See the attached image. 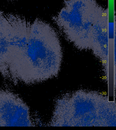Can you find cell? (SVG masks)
<instances>
[{
    "label": "cell",
    "instance_id": "4",
    "mask_svg": "<svg viewBox=\"0 0 116 130\" xmlns=\"http://www.w3.org/2000/svg\"><path fill=\"white\" fill-rule=\"evenodd\" d=\"M109 25L108 12L101 7L92 28L91 49L108 74Z\"/></svg>",
    "mask_w": 116,
    "mask_h": 130
},
{
    "label": "cell",
    "instance_id": "5",
    "mask_svg": "<svg viewBox=\"0 0 116 130\" xmlns=\"http://www.w3.org/2000/svg\"><path fill=\"white\" fill-rule=\"evenodd\" d=\"M11 23L9 14L0 11V73L9 79Z\"/></svg>",
    "mask_w": 116,
    "mask_h": 130
},
{
    "label": "cell",
    "instance_id": "1",
    "mask_svg": "<svg viewBox=\"0 0 116 130\" xmlns=\"http://www.w3.org/2000/svg\"><path fill=\"white\" fill-rule=\"evenodd\" d=\"M63 59L56 31L40 19L31 23L27 53L16 78V83H40L57 76Z\"/></svg>",
    "mask_w": 116,
    "mask_h": 130
},
{
    "label": "cell",
    "instance_id": "2",
    "mask_svg": "<svg viewBox=\"0 0 116 130\" xmlns=\"http://www.w3.org/2000/svg\"><path fill=\"white\" fill-rule=\"evenodd\" d=\"M49 123L53 126H116V104L95 91L65 93L56 100Z\"/></svg>",
    "mask_w": 116,
    "mask_h": 130
},
{
    "label": "cell",
    "instance_id": "3",
    "mask_svg": "<svg viewBox=\"0 0 116 130\" xmlns=\"http://www.w3.org/2000/svg\"><path fill=\"white\" fill-rule=\"evenodd\" d=\"M101 7L95 0H66L54 21L75 47L90 50L92 28Z\"/></svg>",
    "mask_w": 116,
    "mask_h": 130
}]
</instances>
